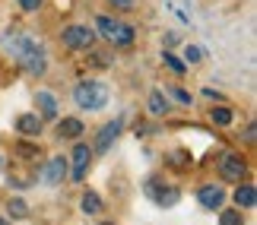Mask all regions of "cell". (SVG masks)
<instances>
[{
    "mask_svg": "<svg viewBox=\"0 0 257 225\" xmlns=\"http://www.w3.org/2000/svg\"><path fill=\"white\" fill-rule=\"evenodd\" d=\"M10 51L19 57V64H23L32 76H42V73L48 70L45 48L38 45L32 35H13V38H10Z\"/></svg>",
    "mask_w": 257,
    "mask_h": 225,
    "instance_id": "cell-1",
    "label": "cell"
},
{
    "mask_svg": "<svg viewBox=\"0 0 257 225\" xmlns=\"http://www.w3.org/2000/svg\"><path fill=\"white\" fill-rule=\"evenodd\" d=\"M73 102L80 105V108H86V111L105 108V105H108V86L98 83V80H83V83H76Z\"/></svg>",
    "mask_w": 257,
    "mask_h": 225,
    "instance_id": "cell-2",
    "label": "cell"
},
{
    "mask_svg": "<svg viewBox=\"0 0 257 225\" xmlns=\"http://www.w3.org/2000/svg\"><path fill=\"white\" fill-rule=\"evenodd\" d=\"M95 23H98V32H102L108 42H114V45H121V48L134 45V29L131 26L117 23V19H111V16H98Z\"/></svg>",
    "mask_w": 257,
    "mask_h": 225,
    "instance_id": "cell-3",
    "label": "cell"
},
{
    "mask_svg": "<svg viewBox=\"0 0 257 225\" xmlns=\"http://www.w3.org/2000/svg\"><path fill=\"white\" fill-rule=\"evenodd\" d=\"M61 42L67 48H73V51H80V48H89V45L95 42V32L89 26H67L64 35H61Z\"/></svg>",
    "mask_w": 257,
    "mask_h": 225,
    "instance_id": "cell-4",
    "label": "cell"
},
{
    "mask_svg": "<svg viewBox=\"0 0 257 225\" xmlns=\"http://www.w3.org/2000/svg\"><path fill=\"white\" fill-rule=\"evenodd\" d=\"M89 162H92V149H89L86 143H76V146H73V159H70V165H73L70 178H73V181H83V178H86Z\"/></svg>",
    "mask_w": 257,
    "mask_h": 225,
    "instance_id": "cell-5",
    "label": "cell"
},
{
    "mask_svg": "<svg viewBox=\"0 0 257 225\" xmlns=\"http://www.w3.org/2000/svg\"><path fill=\"white\" fill-rule=\"evenodd\" d=\"M121 130H124V117H114L111 124H105L102 130H98V136H95V149L98 152H108V149H111V143L121 136Z\"/></svg>",
    "mask_w": 257,
    "mask_h": 225,
    "instance_id": "cell-6",
    "label": "cell"
},
{
    "mask_svg": "<svg viewBox=\"0 0 257 225\" xmlns=\"http://www.w3.org/2000/svg\"><path fill=\"white\" fill-rule=\"evenodd\" d=\"M219 174H222L225 181H241L244 178V159H241V155H235V152L222 155V159H219Z\"/></svg>",
    "mask_w": 257,
    "mask_h": 225,
    "instance_id": "cell-7",
    "label": "cell"
},
{
    "mask_svg": "<svg viewBox=\"0 0 257 225\" xmlns=\"http://www.w3.org/2000/svg\"><path fill=\"white\" fill-rule=\"evenodd\" d=\"M197 200H200L203 209H219L225 203V190L216 187V184H206V187H200V193H197Z\"/></svg>",
    "mask_w": 257,
    "mask_h": 225,
    "instance_id": "cell-8",
    "label": "cell"
},
{
    "mask_svg": "<svg viewBox=\"0 0 257 225\" xmlns=\"http://www.w3.org/2000/svg\"><path fill=\"white\" fill-rule=\"evenodd\" d=\"M64 174H67V162L57 155V159H51V162H48V168L42 171V181H45V184H61Z\"/></svg>",
    "mask_w": 257,
    "mask_h": 225,
    "instance_id": "cell-9",
    "label": "cell"
},
{
    "mask_svg": "<svg viewBox=\"0 0 257 225\" xmlns=\"http://www.w3.org/2000/svg\"><path fill=\"white\" fill-rule=\"evenodd\" d=\"M16 130L26 133V136H38L42 133V117L38 114H19L16 117Z\"/></svg>",
    "mask_w": 257,
    "mask_h": 225,
    "instance_id": "cell-10",
    "label": "cell"
},
{
    "mask_svg": "<svg viewBox=\"0 0 257 225\" xmlns=\"http://www.w3.org/2000/svg\"><path fill=\"white\" fill-rule=\"evenodd\" d=\"M146 190H156V184L150 181V184H146ZM150 197H153L156 203H159V206H175V203H178V190H175V187H165V190L150 193Z\"/></svg>",
    "mask_w": 257,
    "mask_h": 225,
    "instance_id": "cell-11",
    "label": "cell"
},
{
    "mask_svg": "<svg viewBox=\"0 0 257 225\" xmlns=\"http://www.w3.org/2000/svg\"><path fill=\"white\" fill-rule=\"evenodd\" d=\"M57 133L67 136V140H73V136H80V133H83V121H80V117H64L61 127H57Z\"/></svg>",
    "mask_w": 257,
    "mask_h": 225,
    "instance_id": "cell-12",
    "label": "cell"
},
{
    "mask_svg": "<svg viewBox=\"0 0 257 225\" xmlns=\"http://www.w3.org/2000/svg\"><path fill=\"white\" fill-rule=\"evenodd\" d=\"M254 187H251V184H241V187L238 190H235V203H238V206H244V209H251L254 206V203H257V197H254Z\"/></svg>",
    "mask_w": 257,
    "mask_h": 225,
    "instance_id": "cell-13",
    "label": "cell"
},
{
    "mask_svg": "<svg viewBox=\"0 0 257 225\" xmlns=\"http://www.w3.org/2000/svg\"><path fill=\"white\" fill-rule=\"evenodd\" d=\"M35 99H38V108H42V117H48V121H51V117H57V105H54V99H51V92H38Z\"/></svg>",
    "mask_w": 257,
    "mask_h": 225,
    "instance_id": "cell-14",
    "label": "cell"
},
{
    "mask_svg": "<svg viewBox=\"0 0 257 225\" xmlns=\"http://www.w3.org/2000/svg\"><path fill=\"white\" fill-rule=\"evenodd\" d=\"M150 111H153V114H165V111H169V99H165L159 89L150 92Z\"/></svg>",
    "mask_w": 257,
    "mask_h": 225,
    "instance_id": "cell-15",
    "label": "cell"
},
{
    "mask_svg": "<svg viewBox=\"0 0 257 225\" xmlns=\"http://www.w3.org/2000/svg\"><path fill=\"white\" fill-rule=\"evenodd\" d=\"M232 117H235V114H232L229 108H213V111H210V121H213V124H219V127H229V124H232Z\"/></svg>",
    "mask_w": 257,
    "mask_h": 225,
    "instance_id": "cell-16",
    "label": "cell"
},
{
    "mask_svg": "<svg viewBox=\"0 0 257 225\" xmlns=\"http://www.w3.org/2000/svg\"><path fill=\"white\" fill-rule=\"evenodd\" d=\"M10 216H13V219H26V216H29V206H26V203L19 200V197H16V200H10Z\"/></svg>",
    "mask_w": 257,
    "mask_h": 225,
    "instance_id": "cell-17",
    "label": "cell"
},
{
    "mask_svg": "<svg viewBox=\"0 0 257 225\" xmlns=\"http://www.w3.org/2000/svg\"><path fill=\"white\" fill-rule=\"evenodd\" d=\"M83 212H102V200L95 193H86L83 197Z\"/></svg>",
    "mask_w": 257,
    "mask_h": 225,
    "instance_id": "cell-18",
    "label": "cell"
},
{
    "mask_svg": "<svg viewBox=\"0 0 257 225\" xmlns=\"http://www.w3.org/2000/svg\"><path fill=\"white\" fill-rule=\"evenodd\" d=\"M219 225H244V219H241L238 209H225L222 219H219Z\"/></svg>",
    "mask_w": 257,
    "mask_h": 225,
    "instance_id": "cell-19",
    "label": "cell"
},
{
    "mask_svg": "<svg viewBox=\"0 0 257 225\" xmlns=\"http://www.w3.org/2000/svg\"><path fill=\"white\" fill-rule=\"evenodd\" d=\"M165 67H169V70H172V73H184V70H187V67H184L181 61H178V57H175V54H165Z\"/></svg>",
    "mask_w": 257,
    "mask_h": 225,
    "instance_id": "cell-20",
    "label": "cell"
},
{
    "mask_svg": "<svg viewBox=\"0 0 257 225\" xmlns=\"http://www.w3.org/2000/svg\"><path fill=\"white\" fill-rule=\"evenodd\" d=\"M169 162H172V165H187V162H191V155H187V152H172Z\"/></svg>",
    "mask_w": 257,
    "mask_h": 225,
    "instance_id": "cell-21",
    "label": "cell"
},
{
    "mask_svg": "<svg viewBox=\"0 0 257 225\" xmlns=\"http://www.w3.org/2000/svg\"><path fill=\"white\" fill-rule=\"evenodd\" d=\"M172 92H175V99L181 102V105H191V102H194V99H191V92H187V89H172Z\"/></svg>",
    "mask_w": 257,
    "mask_h": 225,
    "instance_id": "cell-22",
    "label": "cell"
},
{
    "mask_svg": "<svg viewBox=\"0 0 257 225\" xmlns=\"http://www.w3.org/2000/svg\"><path fill=\"white\" fill-rule=\"evenodd\" d=\"M19 7H23V10H38V7H42V0H19Z\"/></svg>",
    "mask_w": 257,
    "mask_h": 225,
    "instance_id": "cell-23",
    "label": "cell"
},
{
    "mask_svg": "<svg viewBox=\"0 0 257 225\" xmlns=\"http://www.w3.org/2000/svg\"><path fill=\"white\" fill-rule=\"evenodd\" d=\"M187 61H200V48H194V45H187Z\"/></svg>",
    "mask_w": 257,
    "mask_h": 225,
    "instance_id": "cell-24",
    "label": "cell"
},
{
    "mask_svg": "<svg viewBox=\"0 0 257 225\" xmlns=\"http://www.w3.org/2000/svg\"><path fill=\"white\" fill-rule=\"evenodd\" d=\"M175 45H178V35L169 32V35H165V48H175Z\"/></svg>",
    "mask_w": 257,
    "mask_h": 225,
    "instance_id": "cell-25",
    "label": "cell"
},
{
    "mask_svg": "<svg viewBox=\"0 0 257 225\" xmlns=\"http://www.w3.org/2000/svg\"><path fill=\"white\" fill-rule=\"evenodd\" d=\"M203 95H206V99H216V102L222 99V92H216V89H203Z\"/></svg>",
    "mask_w": 257,
    "mask_h": 225,
    "instance_id": "cell-26",
    "label": "cell"
},
{
    "mask_svg": "<svg viewBox=\"0 0 257 225\" xmlns=\"http://www.w3.org/2000/svg\"><path fill=\"white\" fill-rule=\"evenodd\" d=\"M244 140L254 143V124H248V130H244Z\"/></svg>",
    "mask_w": 257,
    "mask_h": 225,
    "instance_id": "cell-27",
    "label": "cell"
},
{
    "mask_svg": "<svg viewBox=\"0 0 257 225\" xmlns=\"http://www.w3.org/2000/svg\"><path fill=\"white\" fill-rule=\"evenodd\" d=\"M111 4H117V7H134V0H111Z\"/></svg>",
    "mask_w": 257,
    "mask_h": 225,
    "instance_id": "cell-28",
    "label": "cell"
},
{
    "mask_svg": "<svg viewBox=\"0 0 257 225\" xmlns=\"http://www.w3.org/2000/svg\"><path fill=\"white\" fill-rule=\"evenodd\" d=\"M0 225H10V222H7V219H0Z\"/></svg>",
    "mask_w": 257,
    "mask_h": 225,
    "instance_id": "cell-29",
    "label": "cell"
},
{
    "mask_svg": "<svg viewBox=\"0 0 257 225\" xmlns=\"http://www.w3.org/2000/svg\"><path fill=\"white\" fill-rule=\"evenodd\" d=\"M102 225H111V222H102Z\"/></svg>",
    "mask_w": 257,
    "mask_h": 225,
    "instance_id": "cell-30",
    "label": "cell"
}]
</instances>
